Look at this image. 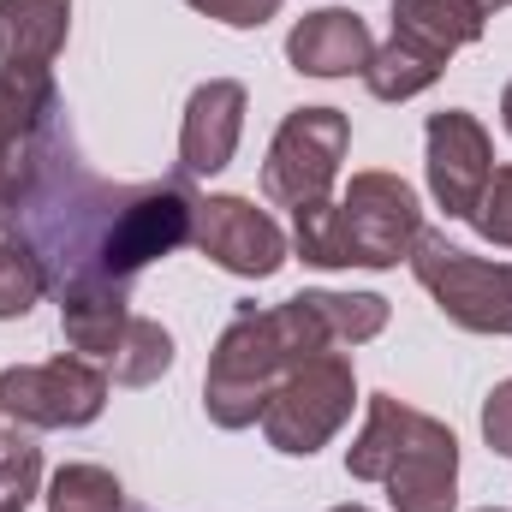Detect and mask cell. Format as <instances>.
I'll list each match as a JSON object with an SVG mask.
<instances>
[{"instance_id": "6da1fadb", "label": "cell", "mask_w": 512, "mask_h": 512, "mask_svg": "<svg viewBox=\"0 0 512 512\" xmlns=\"http://www.w3.org/2000/svg\"><path fill=\"white\" fill-rule=\"evenodd\" d=\"M197 191L191 179H155V185H108L96 179L72 137L60 131L24 209V239L48 268V292L78 286H131L149 262L185 251L197 227Z\"/></svg>"}, {"instance_id": "7a4b0ae2", "label": "cell", "mask_w": 512, "mask_h": 512, "mask_svg": "<svg viewBox=\"0 0 512 512\" xmlns=\"http://www.w3.org/2000/svg\"><path fill=\"white\" fill-rule=\"evenodd\" d=\"M316 352H340L328 334V316L316 304V292H298L286 304H239L233 322L215 340L209 376H203V411L215 429H251L268 405V393L280 387V376Z\"/></svg>"}, {"instance_id": "3957f363", "label": "cell", "mask_w": 512, "mask_h": 512, "mask_svg": "<svg viewBox=\"0 0 512 512\" xmlns=\"http://www.w3.org/2000/svg\"><path fill=\"white\" fill-rule=\"evenodd\" d=\"M346 471L358 483H382L393 512L459 507V435L393 393H370L364 429L346 447Z\"/></svg>"}, {"instance_id": "277c9868", "label": "cell", "mask_w": 512, "mask_h": 512, "mask_svg": "<svg viewBox=\"0 0 512 512\" xmlns=\"http://www.w3.org/2000/svg\"><path fill=\"white\" fill-rule=\"evenodd\" d=\"M352 405H358L352 364L340 352H316V358H304V364H292L280 376V387L268 393V405H262L256 423H262V435H268L274 453L310 459V453H322L346 429Z\"/></svg>"}, {"instance_id": "5b68a950", "label": "cell", "mask_w": 512, "mask_h": 512, "mask_svg": "<svg viewBox=\"0 0 512 512\" xmlns=\"http://www.w3.org/2000/svg\"><path fill=\"white\" fill-rule=\"evenodd\" d=\"M411 274L435 298V310L465 328V334H512V262H489L453 245L447 233H417L411 245Z\"/></svg>"}, {"instance_id": "8992f818", "label": "cell", "mask_w": 512, "mask_h": 512, "mask_svg": "<svg viewBox=\"0 0 512 512\" xmlns=\"http://www.w3.org/2000/svg\"><path fill=\"white\" fill-rule=\"evenodd\" d=\"M352 149V120L340 108H292L262 161V197L280 209H304L334 197L340 161Z\"/></svg>"}, {"instance_id": "52a82bcc", "label": "cell", "mask_w": 512, "mask_h": 512, "mask_svg": "<svg viewBox=\"0 0 512 512\" xmlns=\"http://www.w3.org/2000/svg\"><path fill=\"white\" fill-rule=\"evenodd\" d=\"M334 215L346 239V268H393L423 233L417 185H405L399 173H352V185L334 197Z\"/></svg>"}, {"instance_id": "ba28073f", "label": "cell", "mask_w": 512, "mask_h": 512, "mask_svg": "<svg viewBox=\"0 0 512 512\" xmlns=\"http://www.w3.org/2000/svg\"><path fill=\"white\" fill-rule=\"evenodd\" d=\"M108 405V370L90 358H48L0 370V417L18 429H84Z\"/></svg>"}, {"instance_id": "9c48e42d", "label": "cell", "mask_w": 512, "mask_h": 512, "mask_svg": "<svg viewBox=\"0 0 512 512\" xmlns=\"http://www.w3.org/2000/svg\"><path fill=\"white\" fill-rule=\"evenodd\" d=\"M54 72H0V197L18 209L60 137Z\"/></svg>"}, {"instance_id": "30bf717a", "label": "cell", "mask_w": 512, "mask_h": 512, "mask_svg": "<svg viewBox=\"0 0 512 512\" xmlns=\"http://www.w3.org/2000/svg\"><path fill=\"white\" fill-rule=\"evenodd\" d=\"M423 173L435 203L447 209V221H471V209L483 203V185L495 173V143L477 114L465 108H441L423 126Z\"/></svg>"}, {"instance_id": "8fae6325", "label": "cell", "mask_w": 512, "mask_h": 512, "mask_svg": "<svg viewBox=\"0 0 512 512\" xmlns=\"http://www.w3.org/2000/svg\"><path fill=\"white\" fill-rule=\"evenodd\" d=\"M191 245L209 256L215 268L239 274V280H268L286 262V233L268 209H256L251 197H203L197 203V227Z\"/></svg>"}, {"instance_id": "7c38bea8", "label": "cell", "mask_w": 512, "mask_h": 512, "mask_svg": "<svg viewBox=\"0 0 512 512\" xmlns=\"http://www.w3.org/2000/svg\"><path fill=\"white\" fill-rule=\"evenodd\" d=\"M245 84L239 78H209L191 90L185 120H179V173L185 179H209L221 167H233L239 137H245Z\"/></svg>"}, {"instance_id": "4fadbf2b", "label": "cell", "mask_w": 512, "mask_h": 512, "mask_svg": "<svg viewBox=\"0 0 512 512\" xmlns=\"http://www.w3.org/2000/svg\"><path fill=\"white\" fill-rule=\"evenodd\" d=\"M370 54H376V36L352 6H316L286 36V60L298 78H352V72L364 78Z\"/></svg>"}, {"instance_id": "5bb4252c", "label": "cell", "mask_w": 512, "mask_h": 512, "mask_svg": "<svg viewBox=\"0 0 512 512\" xmlns=\"http://www.w3.org/2000/svg\"><path fill=\"white\" fill-rule=\"evenodd\" d=\"M72 36V0H0V72H54Z\"/></svg>"}, {"instance_id": "9a60e30c", "label": "cell", "mask_w": 512, "mask_h": 512, "mask_svg": "<svg viewBox=\"0 0 512 512\" xmlns=\"http://www.w3.org/2000/svg\"><path fill=\"white\" fill-rule=\"evenodd\" d=\"M387 6H393V36L423 48V54H435V60H453L489 24L471 0H387Z\"/></svg>"}, {"instance_id": "2e32d148", "label": "cell", "mask_w": 512, "mask_h": 512, "mask_svg": "<svg viewBox=\"0 0 512 512\" xmlns=\"http://www.w3.org/2000/svg\"><path fill=\"white\" fill-rule=\"evenodd\" d=\"M126 292L131 286H78V292H60V328L72 340L78 358H108L120 328H126Z\"/></svg>"}, {"instance_id": "e0dca14e", "label": "cell", "mask_w": 512, "mask_h": 512, "mask_svg": "<svg viewBox=\"0 0 512 512\" xmlns=\"http://www.w3.org/2000/svg\"><path fill=\"white\" fill-rule=\"evenodd\" d=\"M102 364H108V382L120 387L161 382L173 370V334L161 322H149V316H126V328H120V340H114V352Z\"/></svg>"}, {"instance_id": "ac0fdd59", "label": "cell", "mask_w": 512, "mask_h": 512, "mask_svg": "<svg viewBox=\"0 0 512 512\" xmlns=\"http://www.w3.org/2000/svg\"><path fill=\"white\" fill-rule=\"evenodd\" d=\"M447 72V60H435V54H423V48H411V42H387L370 54V66H364V90L376 96V102H411V96H423L435 78Z\"/></svg>"}, {"instance_id": "d6986e66", "label": "cell", "mask_w": 512, "mask_h": 512, "mask_svg": "<svg viewBox=\"0 0 512 512\" xmlns=\"http://www.w3.org/2000/svg\"><path fill=\"white\" fill-rule=\"evenodd\" d=\"M42 292H48V268H42L36 245H30L18 227H12V233L0 239V322H18V316H30Z\"/></svg>"}, {"instance_id": "ffe728a7", "label": "cell", "mask_w": 512, "mask_h": 512, "mask_svg": "<svg viewBox=\"0 0 512 512\" xmlns=\"http://www.w3.org/2000/svg\"><path fill=\"white\" fill-rule=\"evenodd\" d=\"M48 512H126V489L102 465H60L48 483Z\"/></svg>"}, {"instance_id": "44dd1931", "label": "cell", "mask_w": 512, "mask_h": 512, "mask_svg": "<svg viewBox=\"0 0 512 512\" xmlns=\"http://www.w3.org/2000/svg\"><path fill=\"white\" fill-rule=\"evenodd\" d=\"M42 489V447L30 441V429H0V501L30 507V495Z\"/></svg>"}, {"instance_id": "7402d4cb", "label": "cell", "mask_w": 512, "mask_h": 512, "mask_svg": "<svg viewBox=\"0 0 512 512\" xmlns=\"http://www.w3.org/2000/svg\"><path fill=\"white\" fill-rule=\"evenodd\" d=\"M471 227H477L489 245L512 251V167H495V173H489V185H483V203L471 209Z\"/></svg>"}, {"instance_id": "603a6c76", "label": "cell", "mask_w": 512, "mask_h": 512, "mask_svg": "<svg viewBox=\"0 0 512 512\" xmlns=\"http://www.w3.org/2000/svg\"><path fill=\"white\" fill-rule=\"evenodd\" d=\"M185 6L215 18V24H227V30H262L280 12V0H185Z\"/></svg>"}, {"instance_id": "cb8c5ba5", "label": "cell", "mask_w": 512, "mask_h": 512, "mask_svg": "<svg viewBox=\"0 0 512 512\" xmlns=\"http://www.w3.org/2000/svg\"><path fill=\"white\" fill-rule=\"evenodd\" d=\"M483 441H489L501 459H512V376L495 382V393L483 399Z\"/></svg>"}, {"instance_id": "d4e9b609", "label": "cell", "mask_w": 512, "mask_h": 512, "mask_svg": "<svg viewBox=\"0 0 512 512\" xmlns=\"http://www.w3.org/2000/svg\"><path fill=\"white\" fill-rule=\"evenodd\" d=\"M12 215H18V209H12V203H6V197H0V239H6V233H12Z\"/></svg>"}, {"instance_id": "484cf974", "label": "cell", "mask_w": 512, "mask_h": 512, "mask_svg": "<svg viewBox=\"0 0 512 512\" xmlns=\"http://www.w3.org/2000/svg\"><path fill=\"white\" fill-rule=\"evenodd\" d=\"M501 126L512 131V84H507V96H501Z\"/></svg>"}, {"instance_id": "4316f807", "label": "cell", "mask_w": 512, "mask_h": 512, "mask_svg": "<svg viewBox=\"0 0 512 512\" xmlns=\"http://www.w3.org/2000/svg\"><path fill=\"white\" fill-rule=\"evenodd\" d=\"M0 512H24V507H12V501H0Z\"/></svg>"}, {"instance_id": "83f0119b", "label": "cell", "mask_w": 512, "mask_h": 512, "mask_svg": "<svg viewBox=\"0 0 512 512\" xmlns=\"http://www.w3.org/2000/svg\"><path fill=\"white\" fill-rule=\"evenodd\" d=\"M334 512H370V507H334Z\"/></svg>"}, {"instance_id": "f1b7e54d", "label": "cell", "mask_w": 512, "mask_h": 512, "mask_svg": "<svg viewBox=\"0 0 512 512\" xmlns=\"http://www.w3.org/2000/svg\"><path fill=\"white\" fill-rule=\"evenodd\" d=\"M477 512H507V507H477Z\"/></svg>"}, {"instance_id": "f546056e", "label": "cell", "mask_w": 512, "mask_h": 512, "mask_svg": "<svg viewBox=\"0 0 512 512\" xmlns=\"http://www.w3.org/2000/svg\"><path fill=\"white\" fill-rule=\"evenodd\" d=\"M507 6H512V0H507Z\"/></svg>"}]
</instances>
